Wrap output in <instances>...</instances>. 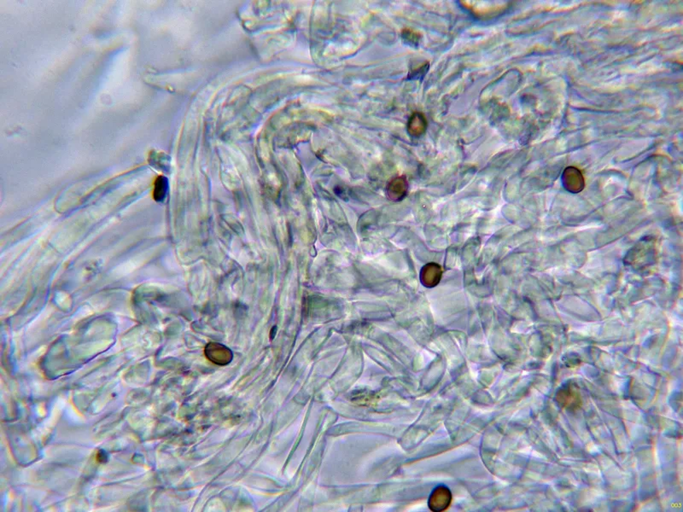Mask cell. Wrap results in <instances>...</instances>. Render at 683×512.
Here are the masks:
<instances>
[{
  "mask_svg": "<svg viewBox=\"0 0 683 512\" xmlns=\"http://www.w3.org/2000/svg\"><path fill=\"white\" fill-rule=\"evenodd\" d=\"M451 500L452 495L450 489L447 487L440 486L431 495L429 499L430 509L432 511H442L450 506Z\"/></svg>",
  "mask_w": 683,
  "mask_h": 512,
  "instance_id": "1",
  "label": "cell"
},
{
  "mask_svg": "<svg viewBox=\"0 0 683 512\" xmlns=\"http://www.w3.org/2000/svg\"><path fill=\"white\" fill-rule=\"evenodd\" d=\"M205 355L208 360L220 365L228 364L232 359V353L230 349L219 343H209L206 347Z\"/></svg>",
  "mask_w": 683,
  "mask_h": 512,
  "instance_id": "2",
  "label": "cell"
},
{
  "mask_svg": "<svg viewBox=\"0 0 683 512\" xmlns=\"http://www.w3.org/2000/svg\"><path fill=\"white\" fill-rule=\"evenodd\" d=\"M427 126L428 122L424 114L420 112H415L409 118L406 130L412 137H418L424 134L426 131Z\"/></svg>",
  "mask_w": 683,
  "mask_h": 512,
  "instance_id": "3",
  "label": "cell"
},
{
  "mask_svg": "<svg viewBox=\"0 0 683 512\" xmlns=\"http://www.w3.org/2000/svg\"><path fill=\"white\" fill-rule=\"evenodd\" d=\"M406 189L407 183L405 178H396L388 185V193L393 198H401L406 194Z\"/></svg>",
  "mask_w": 683,
  "mask_h": 512,
  "instance_id": "4",
  "label": "cell"
},
{
  "mask_svg": "<svg viewBox=\"0 0 683 512\" xmlns=\"http://www.w3.org/2000/svg\"><path fill=\"white\" fill-rule=\"evenodd\" d=\"M168 191V180L163 176H158L154 182L153 198L157 202H161L165 198Z\"/></svg>",
  "mask_w": 683,
  "mask_h": 512,
  "instance_id": "5",
  "label": "cell"
},
{
  "mask_svg": "<svg viewBox=\"0 0 683 512\" xmlns=\"http://www.w3.org/2000/svg\"><path fill=\"white\" fill-rule=\"evenodd\" d=\"M558 401L559 403L564 402V406L567 407H570V406H577V403L576 401H580V398L575 393V391L571 388H567L565 390H562L558 393Z\"/></svg>",
  "mask_w": 683,
  "mask_h": 512,
  "instance_id": "6",
  "label": "cell"
},
{
  "mask_svg": "<svg viewBox=\"0 0 683 512\" xmlns=\"http://www.w3.org/2000/svg\"><path fill=\"white\" fill-rule=\"evenodd\" d=\"M401 37H402L404 42L408 44L409 46L417 45L419 43V38H420L419 33L414 32V30H410V29H405V30L402 31Z\"/></svg>",
  "mask_w": 683,
  "mask_h": 512,
  "instance_id": "7",
  "label": "cell"
}]
</instances>
